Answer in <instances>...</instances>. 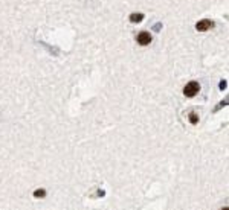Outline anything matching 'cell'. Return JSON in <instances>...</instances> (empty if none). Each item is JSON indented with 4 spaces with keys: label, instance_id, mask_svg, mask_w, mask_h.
Returning <instances> with one entry per match:
<instances>
[{
    "label": "cell",
    "instance_id": "obj_1",
    "mask_svg": "<svg viewBox=\"0 0 229 210\" xmlns=\"http://www.w3.org/2000/svg\"><path fill=\"white\" fill-rule=\"evenodd\" d=\"M199 91H200V84L196 82V81H191L185 85V88H183V95L187 98H194Z\"/></svg>",
    "mask_w": 229,
    "mask_h": 210
},
{
    "label": "cell",
    "instance_id": "obj_2",
    "mask_svg": "<svg viewBox=\"0 0 229 210\" xmlns=\"http://www.w3.org/2000/svg\"><path fill=\"white\" fill-rule=\"evenodd\" d=\"M211 28H214V21H211L208 18H203V20L197 21V25H196V29L199 32H205V31H208Z\"/></svg>",
    "mask_w": 229,
    "mask_h": 210
},
{
    "label": "cell",
    "instance_id": "obj_3",
    "mask_svg": "<svg viewBox=\"0 0 229 210\" xmlns=\"http://www.w3.org/2000/svg\"><path fill=\"white\" fill-rule=\"evenodd\" d=\"M136 40H137V44H141V46H148V44L151 43L153 38H151V34H150V32L144 31V32H141V34H137Z\"/></svg>",
    "mask_w": 229,
    "mask_h": 210
},
{
    "label": "cell",
    "instance_id": "obj_4",
    "mask_svg": "<svg viewBox=\"0 0 229 210\" xmlns=\"http://www.w3.org/2000/svg\"><path fill=\"white\" fill-rule=\"evenodd\" d=\"M142 20H144V14H141V12H134V14L130 15V21L131 23H139Z\"/></svg>",
    "mask_w": 229,
    "mask_h": 210
},
{
    "label": "cell",
    "instance_id": "obj_5",
    "mask_svg": "<svg viewBox=\"0 0 229 210\" xmlns=\"http://www.w3.org/2000/svg\"><path fill=\"white\" fill-rule=\"evenodd\" d=\"M46 195V190H43V189H37L35 192H34V196L35 198H43Z\"/></svg>",
    "mask_w": 229,
    "mask_h": 210
},
{
    "label": "cell",
    "instance_id": "obj_6",
    "mask_svg": "<svg viewBox=\"0 0 229 210\" xmlns=\"http://www.w3.org/2000/svg\"><path fill=\"white\" fill-rule=\"evenodd\" d=\"M190 122H191L193 125L199 122V117H197V114H196V113H191V114H190Z\"/></svg>",
    "mask_w": 229,
    "mask_h": 210
}]
</instances>
